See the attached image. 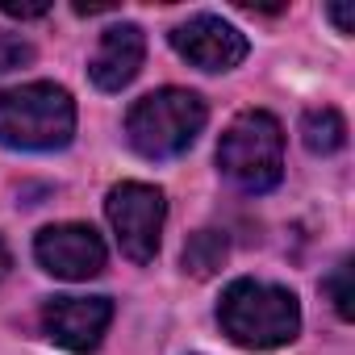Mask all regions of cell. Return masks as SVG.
I'll list each match as a JSON object with an SVG mask.
<instances>
[{
  "instance_id": "6da1fadb",
  "label": "cell",
  "mask_w": 355,
  "mask_h": 355,
  "mask_svg": "<svg viewBox=\"0 0 355 355\" xmlns=\"http://www.w3.org/2000/svg\"><path fill=\"white\" fill-rule=\"evenodd\" d=\"M218 326L243 351H276L297 338L301 301L284 284L243 276V280L226 284V293L218 301Z\"/></svg>"
},
{
  "instance_id": "7a4b0ae2",
  "label": "cell",
  "mask_w": 355,
  "mask_h": 355,
  "mask_svg": "<svg viewBox=\"0 0 355 355\" xmlns=\"http://www.w3.org/2000/svg\"><path fill=\"white\" fill-rule=\"evenodd\" d=\"M76 138V101L55 80H30L0 92V146L9 150H63Z\"/></svg>"
},
{
  "instance_id": "3957f363",
  "label": "cell",
  "mask_w": 355,
  "mask_h": 355,
  "mask_svg": "<svg viewBox=\"0 0 355 355\" xmlns=\"http://www.w3.org/2000/svg\"><path fill=\"white\" fill-rule=\"evenodd\" d=\"M205 121H209L205 96L189 88H159L130 105L125 138L142 159H175L201 138Z\"/></svg>"
},
{
  "instance_id": "277c9868",
  "label": "cell",
  "mask_w": 355,
  "mask_h": 355,
  "mask_svg": "<svg viewBox=\"0 0 355 355\" xmlns=\"http://www.w3.org/2000/svg\"><path fill=\"white\" fill-rule=\"evenodd\" d=\"M218 167L243 193H272L284 175V125L268 109H243L218 142Z\"/></svg>"
},
{
  "instance_id": "5b68a950",
  "label": "cell",
  "mask_w": 355,
  "mask_h": 355,
  "mask_svg": "<svg viewBox=\"0 0 355 355\" xmlns=\"http://www.w3.org/2000/svg\"><path fill=\"white\" fill-rule=\"evenodd\" d=\"M105 218L117 234V247L134 263H150L163 243V222H167V197L155 184L142 180H121L105 197Z\"/></svg>"
},
{
  "instance_id": "8992f818",
  "label": "cell",
  "mask_w": 355,
  "mask_h": 355,
  "mask_svg": "<svg viewBox=\"0 0 355 355\" xmlns=\"http://www.w3.org/2000/svg\"><path fill=\"white\" fill-rule=\"evenodd\" d=\"M167 38H171L175 55L189 59L201 71H234L247 59V51H251L247 34L234 21L218 17V13H197V17L180 21Z\"/></svg>"
},
{
  "instance_id": "52a82bcc",
  "label": "cell",
  "mask_w": 355,
  "mask_h": 355,
  "mask_svg": "<svg viewBox=\"0 0 355 355\" xmlns=\"http://www.w3.org/2000/svg\"><path fill=\"white\" fill-rule=\"evenodd\" d=\"M34 259L42 263V272L59 276V280H92L105 272V239L84 226V222H59L38 230L34 239Z\"/></svg>"
},
{
  "instance_id": "ba28073f",
  "label": "cell",
  "mask_w": 355,
  "mask_h": 355,
  "mask_svg": "<svg viewBox=\"0 0 355 355\" xmlns=\"http://www.w3.org/2000/svg\"><path fill=\"white\" fill-rule=\"evenodd\" d=\"M109 326H113V301L109 297H51L42 305L46 338L71 355L96 351L105 343Z\"/></svg>"
},
{
  "instance_id": "9c48e42d",
  "label": "cell",
  "mask_w": 355,
  "mask_h": 355,
  "mask_svg": "<svg viewBox=\"0 0 355 355\" xmlns=\"http://www.w3.org/2000/svg\"><path fill=\"white\" fill-rule=\"evenodd\" d=\"M142 59H146V34L142 26L134 21H121V26H109L88 59V76L101 92H121L138 80L142 71Z\"/></svg>"
},
{
  "instance_id": "30bf717a",
  "label": "cell",
  "mask_w": 355,
  "mask_h": 355,
  "mask_svg": "<svg viewBox=\"0 0 355 355\" xmlns=\"http://www.w3.org/2000/svg\"><path fill=\"white\" fill-rule=\"evenodd\" d=\"M301 138H305V146H309L313 155H334V150L347 146V121H343V113L330 109V105L309 109V113L301 117Z\"/></svg>"
},
{
  "instance_id": "8fae6325",
  "label": "cell",
  "mask_w": 355,
  "mask_h": 355,
  "mask_svg": "<svg viewBox=\"0 0 355 355\" xmlns=\"http://www.w3.org/2000/svg\"><path fill=\"white\" fill-rule=\"evenodd\" d=\"M226 255H230V243H226L222 230H197L184 243V272L197 276V280H205V276H214L226 263Z\"/></svg>"
},
{
  "instance_id": "7c38bea8",
  "label": "cell",
  "mask_w": 355,
  "mask_h": 355,
  "mask_svg": "<svg viewBox=\"0 0 355 355\" xmlns=\"http://www.w3.org/2000/svg\"><path fill=\"white\" fill-rule=\"evenodd\" d=\"M322 288H326V297L334 301V313H338L343 322H351V318H355V305H351V301H355V288H351V259H343V263L326 276Z\"/></svg>"
},
{
  "instance_id": "4fadbf2b",
  "label": "cell",
  "mask_w": 355,
  "mask_h": 355,
  "mask_svg": "<svg viewBox=\"0 0 355 355\" xmlns=\"http://www.w3.org/2000/svg\"><path fill=\"white\" fill-rule=\"evenodd\" d=\"M26 63H34V42H26V38L13 34V30H0V76H5V71H17V67H26Z\"/></svg>"
},
{
  "instance_id": "5bb4252c",
  "label": "cell",
  "mask_w": 355,
  "mask_h": 355,
  "mask_svg": "<svg viewBox=\"0 0 355 355\" xmlns=\"http://www.w3.org/2000/svg\"><path fill=\"white\" fill-rule=\"evenodd\" d=\"M0 9H5L9 17H46L51 13V5H17V0H0Z\"/></svg>"
},
{
  "instance_id": "9a60e30c",
  "label": "cell",
  "mask_w": 355,
  "mask_h": 355,
  "mask_svg": "<svg viewBox=\"0 0 355 355\" xmlns=\"http://www.w3.org/2000/svg\"><path fill=\"white\" fill-rule=\"evenodd\" d=\"M326 13H330V21L338 26V34H351V30H355V21H351V5H330Z\"/></svg>"
},
{
  "instance_id": "2e32d148",
  "label": "cell",
  "mask_w": 355,
  "mask_h": 355,
  "mask_svg": "<svg viewBox=\"0 0 355 355\" xmlns=\"http://www.w3.org/2000/svg\"><path fill=\"white\" fill-rule=\"evenodd\" d=\"M13 272V251H9V243L5 239H0V280H5Z\"/></svg>"
}]
</instances>
